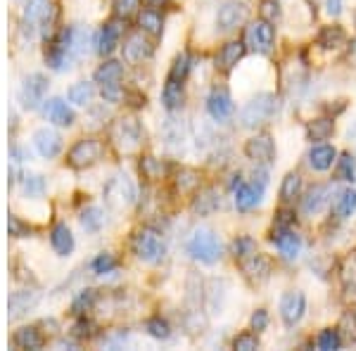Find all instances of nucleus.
Masks as SVG:
<instances>
[{
    "mask_svg": "<svg viewBox=\"0 0 356 351\" xmlns=\"http://www.w3.org/2000/svg\"><path fill=\"white\" fill-rule=\"evenodd\" d=\"M278 109H280L278 97L271 93H261V95L252 97V100L243 107L240 122H243L245 129H257V126H264V124L271 122L275 114H278Z\"/></svg>",
    "mask_w": 356,
    "mask_h": 351,
    "instance_id": "1",
    "label": "nucleus"
},
{
    "mask_svg": "<svg viewBox=\"0 0 356 351\" xmlns=\"http://www.w3.org/2000/svg\"><path fill=\"white\" fill-rule=\"evenodd\" d=\"M188 254L202 263H216L221 256V243L214 230L197 228L188 240Z\"/></svg>",
    "mask_w": 356,
    "mask_h": 351,
    "instance_id": "2",
    "label": "nucleus"
},
{
    "mask_svg": "<svg viewBox=\"0 0 356 351\" xmlns=\"http://www.w3.org/2000/svg\"><path fill=\"white\" fill-rule=\"evenodd\" d=\"M112 140L114 145L122 149L124 154H131L140 147L143 142V131H140V124L131 117H124V119H117V124L112 126Z\"/></svg>",
    "mask_w": 356,
    "mask_h": 351,
    "instance_id": "3",
    "label": "nucleus"
},
{
    "mask_svg": "<svg viewBox=\"0 0 356 351\" xmlns=\"http://www.w3.org/2000/svg\"><path fill=\"white\" fill-rule=\"evenodd\" d=\"M134 252H136L138 259H143V261L154 263L164 256L166 247H164L162 235H159L157 230L143 228V230H138L136 238H134Z\"/></svg>",
    "mask_w": 356,
    "mask_h": 351,
    "instance_id": "4",
    "label": "nucleus"
},
{
    "mask_svg": "<svg viewBox=\"0 0 356 351\" xmlns=\"http://www.w3.org/2000/svg\"><path fill=\"white\" fill-rule=\"evenodd\" d=\"M102 154H105V142L97 140V138H83L76 145L69 149V164L74 169H86V166H93L100 162Z\"/></svg>",
    "mask_w": 356,
    "mask_h": 351,
    "instance_id": "5",
    "label": "nucleus"
},
{
    "mask_svg": "<svg viewBox=\"0 0 356 351\" xmlns=\"http://www.w3.org/2000/svg\"><path fill=\"white\" fill-rule=\"evenodd\" d=\"M122 76H124V67L119 62H105L100 69L95 72V81L102 85V97L110 102H117L122 97Z\"/></svg>",
    "mask_w": 356,
    "mask_h": 351,
    "instance_id": "6",
    "label": "nucleus"
},
{
    "mask_svg": "<svg viewBox=\"0 0 356 351\" xmlns=\"http://www.w3.org/2000/svg\"><path fill=\"white\" fill-rule=\"evenodd\" d=\"M55 19V5L50 0H26L24 5V28L31 31L36 24H41L45 33L53 28Z\"/></svg>",
    "mask_w": 356,
    "mask_h": 351,
    "instance_id": "7",
    "label": "nucleus"
},
{
    "mask_svg": "<svg viewBox=\"0 0 356 351\" xmlns=\"http://www.w3.org/2000/svg\"><path fill=\"white\" fill-rule=\"evenodd\" d=\"M273 41H275V31L271 26V22L266 19H257L254 24L247 26L245 31V45H250L254 53L259 55H268L273 48Z\"/></svg>",
    "mask_w": 356,
    "mask_h": 351,
    "instance_id": "8",
    "label": "nucleus"
},
{
    "mask_svg": "<svg viewBox=\"0 0 356 351\" xmlns=\"http://www.w3.org/2000/svg\"><path fill=\"white\" fill-rule=\"evenodd\" d=\"M250 17V8L240 0H228V3L221 5L219 17H216V24H219L221 31H233V28L243 26Z\"/></svg>",
    "mask_w": 356,
    "mask_h": 351,
    "instance_id": "9",
    "label": "nucleus"
},
{
    "mask_svg": "<svg viewBox=\"0 0 356 351\" xmlns=\"http://www.w3.org/2000/svg\"><path fill=\"white\" fill-rule=\"evenodd\" d=\"M245 154L252 159V162H257V166L259 164H271L273 157H275V142L273 138L268 133H257L254 138H250L245 145Z\"/></svg>",
    "mask_w": 356,
    "mask_h": 351,
    "instance_id": "10",
    "label": "nucleus"
},
{
    "mask_svg": "<svg viewBox=\"0 0 356 351\" xmlns=\"http://www.w3.org/2000/svg\"><path fill=\"white\" fill-rule=\"evenodd\" d=\"M45 90H48V79L43 74H31L22 85V105L26 109H36L43 102Z\"/></svg>",
    "mask_w": 356,
    "mask_h": 351,
    "instance_id": "11",
    "label": "nucleus"
},
{
    "mask_svg": "<svg viewBox=\"0 0 356 351\" xmlns=\"http://www.w3.org/2000/svg\"><path fill=\"white\" fill-rule=\"evenodd\" d=\"M105 197L112 206H129L134 202V186L126 176H114L105 188Z\"/></svg>",
    "mask_w": 356,
    "mask_h": 351,
    "instance_id": "12",
    "label": "nucleus"
},
{
    "mask_svg": "<svg viewBox=\"0 0 356 351\" xmlns=\"http://www.w3.org/2000/svg\"><path fill=\"white\" fill-rule=\"evenodd\" d=\"M304 311H307V299H304L302 292H288V295H283V299H280V316H283L288 327L300 323Z\"/></svg>",
    "mask_w": 356,
    "mask_h": 351,
    "instance_id": "13",
    "label": "nucleus"
},
{
    "mask_svg": "<svg viewBox=\"0 0 356 351\" xmlns=\"http://www.w3.org/2000/svg\"><path fill=\"white\" fill-rule=\"evenodd\" d=\"M264 186L266 183H243L238 181V188H235V206L240 211H250L252 206H257L261 202V195H264Z\"/></svg>",
    "mask_w": 356,
    "mask_h": 351,
    "instance_id": "14",
    "label": "nucleus"
},
{
    "mask_svg": "<svg viewBox=\"0 0 356 351\" xmlns=\"http://www.w3.org/2000/svg\"><path fill=\"white\" fill-rule=\"evenodd\" d=\"M273 245L280 250V254L285 259H297L302 252V240L297 233H292L290 228H275L273 235H271Z\"/></svg>",
    "mask_w": 356,
    "mask_h": 351,
    "instance_id": "15",
    "label": "nucleus"
},
{
    "mask_svg": "<svg viewBox=\"0 0 356 351\" xmlns=\"http://www.w3.org/2000/svg\"><path fill=\"white\" fill-rule=\"evenodd\" d=\"M240 266H243V273L247 278L252 280V283H264V280L268 278V273H271V261H268L266 256L259 254V252H254L252 256H247L240 261Z\"/></svg>",
    "mask_w": 356,
    "mask_h": 351,
    "instance_id": "16",
    "label": "nucleus"
},
{
    "mask_svg": "<svg viewBox=\"0 0 356 351\" xmlns=\"http://www.w3.org/2000/svg\"><path fill=\"white\" fill-rule=\"evenodd\" d=\"M207 109H209L211 119H216V122H223V119H228L233 114V97L228 95V90L223 88H216L211 90L209 100H207Z\"/></svg>",
    "mask_w": 356,
    "mask_h": 351,
    "instance_id": "17",
    "label": "nucleus"
},
{
    "mask_svg": "<svg viewBox=\"0 0 356 351\" xmlns=\"http://www.w3.org/2000/svg\"><path fill=\"white\" fill-rule=\"evenodd\" d=\"M328 199H330V188L328 186L309 188V193L302 197V214H307V216L321 214L323 206L328 204Z\"/></svg>",
    "mask_w": 356,
    "mask_h": 351,
    "instance_id": "18",
    "label": "nucleus"
},
{
    "mask_svg": "<svg viewBox=\"0 0 356 351\" xmlns=\"http://www.w3.org/2000/svg\"><path fill=\"white\" fill-rule=\"evenodd\" d=\"M33 145L41 152V157L53 159L62 149V138L50 129H38L36 133H33Z\"/></svg>",
    "mask_w": 356,
    "mask_h": 351,
    "instance_id": "19",
    "label": "nucleus"
},
{
    "mask_svg": "<svg viewBox=\"0 0 356 351\" xmlns=\"http://www.w3.org/2000/svg\"><path fill=\"white\" fill-rule=\"evenodd\" d=\"M43 114L48 117V122H53L57 126H72L74 124V112L67 107L65 100H60V97H53V100L45 102Z\"/></svg>",
    "mask_w": 356,
    "mask_h": 351,
    "instance_id": "20",
    "label": "nucleus"
},
{
    "mask_svg": "<svg viewBox=\"0 0 356 351\" xmlns=\"http://www.w3.org/2000/svg\"><path fill=\"white\" fill-rule=\"evenodd\" d=\"M243 55H245V43H240V41L226 43L219 50V55H216V69H221V72H231V69L243 60Z\"/></svg>",
    "mask_w": 356,
    "mask_h": 351,
    "instance_id": "21",
    "label": "nucleus"
},
{
    "mask_svg": "<svg viewBox=\"0 0 356 351\" xmlns=\"http://www.w3.org/2000/svg\"><path fill=\"white\" fill-rule=\"evenodd\" d=\"M219 204H221L219 193H216L214 188H204V190H200V193L195 195L193 211H195V214H200V216H209V214H214V211L219 209Z\"/></svg>",
    "mask_w": 356,
    "mask_h": 351,
    "instance_id": "22",
    "label": "nucleus"
},
{
    "mask_svg": "<svg viewBox=\"0 0 356 351\" xmlns=\"http://www.w3.org/2000/svg\"><path fill=\"white\" fill-rule=\"evenodd\" d=\"M152 48L150 43L143 38V33H134V36H129V41L124 43V57L129 62H143L145 57H150Z\"/></svg>",
    "mask_w": 356,
    "mask_h": 351,
    "instance_id": "23",
    "label": "nucleus"
},
{
    "mask_svg": "<svg viewBox=\"0 0 356 351\" xmlns=\"http://www.w3.org/2000/svg\"><path fill=\"white\" fill-rule=\"evenodd\" d=\"M50 243H53V250L57 252L60 256H69L74 250V235L65 223H57L50 233Z\"/></svg>",
    "mask_w": 356,
    "mask_h": 351,
    "instance_id": "24",
    "label": "nucleus"
},
{
    "mask_svg": "<svg viewBox=\"0 0 356 351\" xmlns=\"http://www.w3.org/2000/svg\"><path fill=\"white\" fill-rule=\"evenodd\" d=\"M335 157H337L335 147H330V145H314L312 152H309V164H312L316 171H328L330 166H332V162H335Z\"/></svg>",
    "mask_w": 356,
    "mask_h": 351,
    "instance_id": "25",
    "label": "nucleus"
},
{
    "mask_svg": "<svg viewBox=\"0 0 356 351\" xmlns=\"http://www.w3.org/2000/svg\"><path fill=\"white\" fill-rule=\"evenodd\" d=\"M119 33H122V28H119L114 22H110V24H105L100 28V36H97V53L100 55H110L114 53V48H117L119 43Z\"/></svg>",
    "mask_w": 356,
    "mask_h": 351,
    "instance_id": "26",
    "label": "nucleus"
},
{
    "mask_svg": "<svg viewBox=\"0 0 356 351\" xmlns=\"http://www.w3.org/2000/svg\"><path fill=\"white\" fill-rule=\"evenodd\" d=\"M17 349H41L43 347V335L36 330V327H22V330L15 332L13 337Z\"/></svg>",
    "mask_w": 356,
    "mask_h": 351,
    "instance_id": "27",
    "label": "nucleus"
},
{
    "mask_svg": "<svg viewBox=\"0 0 356 351\" xmlns=\"http://www.w3.org/2000/svg\"><path fill=\"white\" fill-rule=\"evenodd\" d=\"M162 102L166 109H178L183 105V83L166 79V85L162 90Z\"/></svg>",
    "mask_w": 356,
    "mask_h": 351,
    "instance_id": "28",
    "label": "nucleus"
},
{
    "mask_svg": "<svg viewBox=\"0 0 356 351\" xmlns=\"http://www.w3.org/2000/svg\"><path fill=\"white\" fill-rule=\"evenodd\" d=\"M33 302H36L33 292H15L10 297V318H19L22 313H26L33 307Z\"/></svg>",
    "mask_w": 356,
    "mask_h": 351,
    "instance_id": "29",
    "label": "nucleus"
},
{
    "mask_svg": "<svg viewBox=\"0 0 356 351\" xmlns=\"http://www.w3.org/2000/svg\"><path fill=\"white\" fill-rule=\"evenodd\" d=\"M356 209V193L354 190H342L340 195H337L335 204H332V211H335L337 218H347L352 216Z\"/></svg>",
    "mask_w": 356,
    "mask_h": 351,
    "instance_id": "30",
    "label": "nucleus"
},
{
    "mask_svg": "<svg viewBox=\"0 0 356 351\" xmlns=\"http://www.w3.org/2000/svg\"><path fill=\"white\" fill-rule=\"evenodd\" d=\"M344 41H347V36L340 26H325L318 36V45H323L325 50H337L340 45H344Z\"/></svg>",
    "mask_w": 356,
    "mask_h": 351,
    "instance_id": "31",
    "label": "nucleus"
},
{
    "mask_svg": "<svg viewBox=\"0 0 356 351\" xmlns=\"http://www.w3.org/2000/svg\"><path fill=\"white\" fill-rule=\"evenodd\" d=\"M300 190H302V176L290 171V174L283 178V186H280V199H283V202H292L295 197H300Z\"/></svg>",
    "mask_w": 356,
    "mask_h": 351,
    "instance_id": "32",
    "label": "nucleus"
},
{
    "mask_svg": "<svg viewBox=\"0 0 356 351\" xmlns=\"http://www.w3.org/2000/svg\"><path fill=\"white\" fill-rule=\"evenodd\" d=\"M342 283H344V297L356 299V256H349L342 268Z\"/></svg>",
    "mask_w": 356,
    "mask_h": 351,
    "instance_id": "33",
    "label": "nucleus"
},
{
    "mask_svg": "<svg viewBox=\"0 0 356 351\" xmlns=\"http://www.w3.org/2000/svg\"><path fill=\"white\" fill-rule=\"evenodd\" d=\"M332 131H335L332 119H314V122H309L307 126V133L312 140H325V138L332 136Z\"/></svg>",
    "mask_w": 356,
    "mask_h": 351,
    "instance_id": "34",
    "label": "nucleus"
},
{
    "mask_svg": "<svg viewBox=\"0 0 356 351\" xmlns=\"http://www.w3.org/2000/svg\"><path fill=\"white\" fill-rule=\"evenodd\" d=\"M138 22H140L143 31H147L150 36H159L162 33V15L157 13V10H145L140 17H138Z\"/></svg>",
    "mask_w": 356,
    "mask_h": 351,
    "instance_id": "35",
    "label": "nucleus"
},
{
    "mask_svg": "<svg viewBox=\"0 0 356 351\" xmlns=\"http://www.w3.org/2000/svg\"><path fill=\"white\" fill-rule=\"evenodd\" d=\"M176 188L178 193H193L200 188V174L195 169H181L176 176Z\"/></svg>",
    "mask_w": 356,
    "mask_h": 351,
    "instance_id": "36",
    "label": "nucleus"
},
{
    "mask_svg": "<svg viewBox=\"0 0 356 351\" xmlns=\"http://www.w3.org/2000/svg\"><path fill=\"white\" fill-rule=\"evenodd\" d=\"M140 171H143V176L150 178V181H159V178H164V174H166V164L162 162V159L143 157Z\"/></svg>",
    "mask_w": 356,
    "mask_h": 351,
    "instance_id": "37",
    "label": "nucleus"
},
{
    "mask_svg": "<svg viewBox=\"0 0 356 351\" xmlns=\"http://www.w3.org/2000/svg\"><path fill=\"white\" fill-rule=\"evenodd\" d=\"M90 100H93V85L90 83L81 81L69 88V102H74V105H88Z\"/></svg>",
    "mask_w": 356,
    "mask_h": 351,
    "instance_id": "38",
    "label": "nucleus"
},
{
    "mask_svg": "<svg viewBox=\"0 0 356 351\" xmlns=\"http://www.w3.org/2000/svg\"><path fill=\"white\" fill-rule=\"evenodd\" d=\"M102 223H105V216H102V211L97 209V206H88L81 214V226L88 230V233H97V230L102 228Z\"/></svg>",
    "mask_w": 356,
    "mask_h": 351,
    "instance_id": "39",
    "label": "nucleus"
},
{
    "mask_svg": "<svg viewBox=\"0 0 356 351\" xmlns=\"http://www.w3.org/2000/svg\"><path fill=\"white\" fill-rule=\"evenodd\" d=\"M188 72H191V57L188 55H178L174 60V65H171V72H169V79L171 81H186Z\"/></svg>",
    "mask_w": 356,
    "mask_h": 351,
    "instance_id": "40",
    "label": "nucleus"
},
{
    "mask_svg": "<svg viewBox=\"0 0 356 351\" xmlns=\"http://www.w3.org/2000/svg\"><path fill=\"white\" fill-rule=\"evenodd\" d=\"M254 252H257V245H254V240H252V238H238L233 243V254H235L238 261H243V259L252 256Z\"/></svg>",
    "mask_w": 356,
    "mask_h": 351,
    "instance_id": "41",
    "label": "nucleus"
},
{
    "mask_svg": "<svg viewBox=\"0 0 356 351\" xmlns=\"http://www.w3.org/2000/svg\"><path fill=\"white\" fill-rule=\"evenodd\" d=\"M138 8H140V0H114V15H117L119 19L134 17L138 13Z\"/></svg>",
    "mask_w": 356,
    "mask_h": 351,
    "instance_id": "42",
    "label": "nucleus"
},
{
    "mask_svg": "<svg viewBox=\"0 0 356 351\" xmlns=\"http://www.w3.org/2000/svg\"><path fill=\"white\" fill-rule=\"evenodd\" d=\"M316 344H318V349L323 351H332V349H340V335H337V330H323L316 339Z\"/></svg>",
    "mask_w": 356,
    "mask_h": 351,
    "instance_id": "43",
    "label": "nucleus"
},
{
    "mask_svg": "<svg viewBox=\"0 0 356 351\" xmlns=\"http://www.w3.org/2000/svg\"><path fill=\"white\" fill-rule=\"evenodd\" d=\"M93 304H95V292L93 290H86V292H81L76 299H74V313H86V311H90L93 309Z\"/></svg>",
    "mask_w": 356,
    "mask_h": 351,
    "instance_id": "44",
    "label": "nucleus"
},
{
    "mask_svg": "<svg viewBox=\"0 0 356 351\" xmlns=\"http://www.w3.org/2000/svg\"><path fill=\"white\" fill-rule=\"evenodd\" d=\"M337 181H354V159L352 154H342L337 162Z\"/></svg>",
    "mask_w": 356,
    "mask_h": 351,
    "instance_id": "45",
    "label": "nucleus"
},
{
    "mask_svg": "<svg viewBox=\"0 0 356 351\" xmlns=\"http://www.w3.org/2000/svg\"><path fill=\"white\" fill-rule=\"evenodd\" d=\"M257 347H259V337H257L254 332H243V335H238L233 342V349H238V351H254Z\"/></svg>",
    "mask_w": 356,
    "mask_h": 351,
    "instance_id": "46",
    "label": "nucleus"
},
{
    "mask_svg": "<svg viewBox=\"0 0 356 351\" xmlns=\"http://www.w3.org/2000/svg\"><path fill=\"white\" fill-rule=\"evenodd\" d=\"M145 327H147V332H150L152 337H157V339H166V337L171 335L169 325H166V320H162V318H152V320H147Z\"/></svg>",
    "mask_w": 356,
    "mask_h": 351,
    "instance_id": "47",
    "label": "nucleus"
},
{
    "mask_svg": "<svg viewBox=\"0 0 356 351\" xmlns=\"http://www.w3.org/2000/svg\"><path fill=\"white\" fill-rule=\"evenodd\" d=\"M45 190V181L41 176H29L24 181V193L29 197H38V195H43Z\"/></svg>",
    "mask_w": 356,
    "mask_h": 351,
    "instance_id": "48",
    "label": "nucleus"
},
{
    "mask_svg": "<svg viewBox=\"0 0 356 351\" xmlns=\"http://www.w3.org/2000/svg\"><path fill=\"white\" fill-rule=\"evenodd\" d=\"M259 15H261V19H266V22H275V19H278V17H280V8H278V3H275V0H261Z\"/></svg>",
    "mask_w": 356,
    "mask_h": 351,
    "instance_id": "49",
    "label": "nucleus"
},
{
    "mask_svg": "<svg viewBox=\"0 0 356 351\" xmlns=\"http://www.w3.org/2000/svg\"><path fill=\"white\" fill-rule=\"evenodd\" d=\"M117 268V259H114L112 254H100L93 261V270L95 273H110V270Z\"/></svg>",
    "mask_w": 356,
    "mask_h": 351,
    "instance_id": "50",
    "label": "nucleus"
},
{
    "mask_svg": "<svg viewBox=\"0 0 356 351\" xmlns=\"http://www.w3.org/2000/svg\"><path fill=\"white\" fill-rule=\"evenodd\" d=\"M8 230H10V235H15V238H26V235L31 233V228L24 226L17 216L8 218Z\"/></svg>",
    "mask_w": 356,
    "mask_h": 351,
    "instance_id": "51",
    "label": "nucleus"
},
{
    "mask_svg": "<svg viewBox=\"0 0 356 351\" xmlns=\"http://www.w3.org/2000/svg\"><path fill=\"white\" fill-rule=\"evenodd\" d=\"M292 223H295V211L280 209L278 214H275V228H290Z\"/></svg>",
    "mask_w": 356,
    "mask_h": 351,
    "instance_id": "52",
    "label": "nucleus"
},
{
    "mask_svg": "<svg viewBox=\"0 0 356 351\" xmlns=\"http://www.w3.org/2000/svg\"><path fill=\"white\" fill-rule=\"evenodd\" d=\"M266 325H268V313L264 309H259V311H254L252 313V327L254 330H266Z\"/></svg>",
    "mask_w": 356,
    "mask_h": 351,
    "instance_id": "53",
    "label": "nucleus"
},
{
    "mask_svg": "<svg viewBox=\"0 0 356 351\" xmlns=\"http://www.w3.org/2000/svg\"><path fill=\"white\" fill-rule=\"evenodd\" d=\"M74 335H76V337H90V335H93V323H88V320H79L76 327H74Z\"/></svg>",
    "mask_w": 356,
    "mask_h": 351,
    "instance_id": "54",
    "label": "nucleus"
},
{
    "mask_svg": "<svg viewBox=\"0 0 356 351\" xmlns=\"http://www.w3.org/2000/svg\"><path fill=\"white\" fill-rule=\"evenodd\" d=\"M325 5H328V15L337 17L342 13V0H325Z\"/></svg>",
    "mask_w": 356,
    "mask_h": 351,
    "instance_id": "55",
    "label": "nucleus"
},
{
    "mask_svg": "<svg viewBox=\"0 0 356 351\" xmlns=\"http://www.w3.org/2000/svg\"><path fill=\"white\" fill-rule=\"evenodd\" d=\"M347 60L352 62V65L356 67V41L349 43V53H347Z\"/></svg>",
    "mask_w": 356,
    "mask_h": 351,
    "instance_id": "56",
    "label": "nucleus"
},
{
    "mask_svg": "<svg viewBox=\"0 0 356 351\" xmlns=\"http://www.w3.org/2000/svg\"><path fill=\"white\" fill-rule=\"evenodd\" d=\"M145 3L150 5L152 10H159V8H164V5L169 3V0H145Z\"/></svg>",
    "mask_w": 356,
    "mask_h": 351,
    "instance_id": "57",
    "label": "nucleus"
},
{
    "mask_svg": "<svg viewBox=\"0 0 356 351\" xmlns=\"http://www.w3.org/2000/svg\"><path fill=\"white\" fill-rule=\"evenodd\" d=\"M354 323H356V311H354Z\"/></svg>",
    "mask_w": 356,
    "mask_h": 351,
    "instance_id": "58",
    "label": "nucleus"
},
{
    "mask_svg": "<svg viewBox=\"0 0 356 351\" xmlns=\"http://www.w3.org/2000/svg\"><path fill=\"white\" fill-rule=\"evenodd\" d=\"M354 22H356V13H354Z\"/></svg>",
    "mask_w": 356,
    "mask_h": 351,
    "instance_id": "59",
    "label": "nucleus"
}]
</instances>
